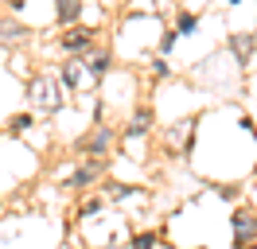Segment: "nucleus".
<instances>
[{
	"instance_id": "obj_20",
	"label": "nucleus",
	"mask_w": 257,
	"mask_h": 249,
	"mask_svg": "<svg viewBox=\"0 0 257 249\" xmlns=\"http://www.w3.org/2000/svg\"><path fill=\"white\" fill-rule=\"evenodd\" d=\"M199 249H207V245H199Z\"/></svg>"
},
{
	"instance_id": "obj_10",
	"label": "nucleus",
	"mask_w": 257,
	"mask_h": 249,
	"mask_svg": "<svg viewBox=\"0 0 257 249\" xmlns=\"http://www.w3.org/2000/svg\"><path fill=\"white\" fill-rule=\"evenodd\" d=\"M230 47H234V55H238V62L245 66V62H249V51H253V35H249V31H238V35L230 39Z\"/></svg>"
},
{
	"instance_id": "obj_7",
	"label": "nucleus",
	"mask_w": 257,
	"mask_h": 249,
	"mask_svg": "<svg viewBox=\"0 0 257 249\" xmlns=\"http://www.w3.org/2000/svg\"><path fill=\"white\" fill-rule=\"evenodd\" d=\"M109 51H90V55H86V70H90V78H94V82H97V78H105V74H109Z\"/></svg>"
},
{
	"instance_id": "obj_1",
	"label": "nucleus",
	"mask_w": 257,
	"mask_h": 249,
	"mask_svg": "<svg viewBox=\"0 0 257 249\" xmlns=\"http://www.w3.org/2000/svg\"><path fill=\"white\" fill-rule=\"evenodd\" d=\"M28 101H32L39 113H59V109H63V82L51 78V74H39L32 86H28Z\"/></svg>"
},
{
	"instance_id": "obj_15",
	"label": "nucleus",
	"mask_w": 257,
	"mask_h": 249,
	"mask_svg": "<svg viewBox=\"0 0 257 249\" xmlns=\"http://www.w3.org/2000/svg\"><path fill=\"white\" fill-rule=\"evenodd\" d=\"M168 70H172V66H168L164 59H156V62H152V74H156V78H168Z\"/></svg>"
},
{
	"instance_id": "obj_2",
	"label": "nucleus",
	"mask_w": 257,
	"mask_h": 249,
	"mask_svg": "<svg viewBox=\"0 0 257 249\" xmlns=\"http://www.w3.org/2000/svg\"><path fill=\"white\" fill-rule=\"evenodd\" d=\"M230 230H234V245H249L257 241V210H238V214L230 218Z\"/></svg>"
},
{
	"instance_id": "obj_17",
	"label": "nucleus",
	"mask_w": 257,
	"mask_h": 249,
	"mask_svg": "<svg viewBox=\"0 0 257 249\" xmlns=\"http://www.w3.org/2000/svg\"><path fill=\"white\" fill-rule=\"evenodd\" d=\"M94 210H101V199H86L82 202V214H94Z\"/></svg>"
},
{
	"instance_id": "obj_11",
	"label": "nucleus",
	"mask_w": 257,
	"mask_h": 249,
	"mask_svg": "<svg viewBox=\"0 0 257 249\" xmlns=\"http://www.w3.org/2000/svg\"><path fill=\"white\" fill-rule=\"evenodd\" d=\"M179 35H195L199 31V16H191V12H179Z\"/></svg>"
},
{
	"instance_id": "obj_4",
	"label": "nucleus",
	"mask_w": 257,
	"mask_h": 249,
	"mask_svg": "<svg viewBox=\"0 0 257 249\" xmlns=\"http://www.w3.org/2000/svg\"><path fill=\"white\" fill-rule=\"evenodd\" d=\"M59 82H63L66 90H82V86H86V82H94V78H90V70H86V62L66 59L63 70H59Z\"/></svg>"
},
{
	"instance_id": "obj_19",
	"label": "nucleus",
	"mask_w": 257,
	"mask_h": 249,
	"mask_svg": "<svg viewBox=\"0 0 257 249\" xmlns=\"http://www.w3.org/2000/svg\"><path fill=\"white\" fill-rule=\"evenodd\" d=\"M226 4H241V0H226Z\"/></svg>"
},
{
	"instance_id": "obj_3",
	"label": "nucleus",
	"mask_w": 257,
	"mask_h": 249,
	"mask_svg": "<svg viewBox=\"0 0 257 249\" xmlns=\"http://www.w3.org/2000/svg\"><path fill=\"white\" fill-rule=\"evenodd\" d=\"M97 39V31L94 28H86V24H74V28L63 35V51L66 55H82V51H90Z\"/></svg>"
},
{
	"instance_id": "obj_14",
	"label": "nucleus",
	"mask_w": 257,
	"mask_h": 249,
	"mask_svg": "<svg viewBox=\"0 0 257 249\" xmlns=\"http://www.w3.org/2000/svg\"><path fill=\"white\" fill-rule=\"evenodd\" d=\"M176 35H179V31H164V35H160V55H168V51L176 47Z\"/></svg>"
},
{
	"instance_id": "obj_18",
	"label": "nucleus",
	"mask_w": 257,
	"mask_h": 249,
	"mask_svg": "<svg viewBox=\"0 0 257 249\" xmlns=\"http://www.w3.org/2000/svg\"><path fill=\"white\" fill-rule=\"evenodd\" d=\"M241 249H257V241H249V245H241Z\"/></svg>"
},
{
	"instance_id": "obj_16",
	"label": "nucleus",
	"mask_w": 257,
	"mask_h": 249,
	"mask_svg": "<svg viewBox=\"0 0 257 249\" xmlns=\"http://www.w3.org/2000/svg\"><path fill=\"white\" fill-rule=\"evenodd\" d=\"M133 195H141V191H137V187H117V191H113V199H133Z\"/></svg>"
},
{
	"instance_id": "obj_6",
	"label": "nucleus",
	"mask_w": 257,
	"mask_h": 249,
	"mask_svg": "<svg viewBox=\"0 0 257 249\" xmlns=\"http://www.w3.org/2000/svg\"><path fill=\"white\" fill-rule=\"evenodd\" d=\"M97 175H101V164H97V160H90V164H82L74 175H66V187H90Z\"/></svg>"
},
{
	"instance_id": "obj_5",
	"label": "nucleus",
	"mask_w": 257,
	"mask_h": 249,
	"mask_svg": "<svg viewBox=\"0 0 257 249\" xmlns=\"http://www.w3.org/2000/svg\"><path fill=\"white\" fill-rule=\"evenodd\" d=\"M109 148H113V129L97 125L94 133H90V140H86V152H90V156H105Z\"/></svg>"
},
{
	"instance_id": "obj_12",
	"label": "nucleus",
	"mask_w": 257,
	"mask_h": 249,
	"mask_svg": "<svg viewBox=\"0 0 257 249\" xmlns=\"http://www.w3.org/2000/svg\"><path fill=\"white\" fill-rule=\"evenodd\" d=\"M32 125H35L32 113H20V117H12V121H8V129H12V133H28Z\"/></svg>"
},
{
	"instance_id": "obj_13",
	"label": "nucleus",
	"mask_w": 257,
	"mask_h": 249,
	"mask_svg": "<svg viewBox=\"0 0 257 249\" xmlns=\"http://www.w3.org/2000/svg\"><path fill=\"white\" fill-rule=\"evenodd\" d=\"M156 241H160V237H156L152 230H145V233H137V237H133V249H156Z\"/></svg>"
},
{
	"instance_id": "obj_9",
	"label": "nucleus",
	"mask_w": 257,
	"mask_h": 249,
	"mask_svg": "<svg viewBox=\"0 0 257 249\" xmlns=\"http://www.w3.org/2000/svg\"><path fill=\"white\" fill-rule=\"evenodd\" d=\"M55 16H59V24H78L82 0H55Z\"/></svg>"
},
{
	"instance_id": "obj_8",
	"label": "nucleus",
	"mask_w": 257,
	"mask_h": 249,
	"mask_svg": "<svg viewBox=\"0 0 257 249\" xmlns=\"http://www.w3.org/2000/svg\"><path fill=\"white\" fill-rule=\"evenodd\" d=\"M148 129H152V109H137V113H133V121H128V129H125V137H145Z\"/></svg>"
}]
</instances>
